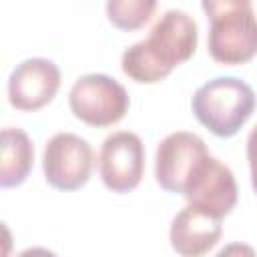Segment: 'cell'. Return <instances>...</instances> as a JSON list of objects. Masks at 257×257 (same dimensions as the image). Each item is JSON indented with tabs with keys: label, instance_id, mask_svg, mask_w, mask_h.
<instances>
[{
	"label": "cell",
	"instance_id": "cell-12",
	"mask_svg": "<svg viewBox=\"0 0 257 257\" xmlns=\"http://www.w3.org/2000/svg\"><path fill=\"white\" fill-rule=\"evenodd\" d=\"M159 0H106L110 24L122 32L141 30L153 18Z\"/></svg>",
	"mask_w": 257,
	"mask_h": 257
},
{
	"label": "cell",
	"instance_id": "cell-7",
	"mask_svg": "<svg viewBox=\"0 0 257 257\" xmlns=\"http://www.w3.org/2000/svg\"><path fill=\"white\" fill-rule=\"evenodd\" d=\"M98 171L102 185L112 193L137 189L145 175V145L137 133L116 131L100 147Z\"/></svg>",
	"mask_w": 257,
	"mask_h": 257
},
{
	"label": "cell",
	"instance_id": "cell-5",
	"mask_svg": "<svg viewBox=\"0 0 257 257\" xmlns=\"http://www.w3.org/2000/svg\"><path fill=\"white\" fill-rule=\"evenodd\" d=\"M94 153L86 139L74 133H56L44 147L42 171L50 187L58 191H76L90 179Z\"/></svg>",
	"mask_w": 257,
	"mask_h": 257
},
{
	"label": "cell",
	"instance_id": "cell-1",
	"mask_svg": "<svg viewBox=\"0 0 257 257\" xmlns=\"http://www.w3.org/2000/svg\"><path fill=\"white\" fill-rule=\"evenodd\" d=\"M197 50V22L183 10H167L149 36L122 52V72L139 84L167 78L175 66L187 62Z\"/></svg>",
	"mask_w": 257,
	"mask_h": 257
},
{
	"label": "cell",
	"instance_id": "cell-3",
	"mask_svg": "<svg viewBox=\"0 0 257 257\" xmlns=\"http://www.w3.org/2000/svg\"><path fill=\"white\" fill-rule=\"evenodd\" d=\"M72 114L88 126H112L124 118L131 106L126 88L106 74H84L68 92Z\"/></svg>",
	"mask_w": 257,
	"mask_h": 257
},
{
	"label": "cell",
	"instance_id": "cell-14",
	"mask_svg": "<svg viewBox=\"0 0 257 257\" xmlns=\"http://www.w3.org/2000/svg\"><path fill=\"white\" fill-rule=\"evenodd\" d=\"M247 161H249V171H251V185L257 195V126L247 137Z\"/></svg>",
	"mask_w": 257,
	"mask_h": 257
},
{
	"label": "cell",
	"instance_id": "cell-10",
	"mask_svg": "<svg viewBox=\"0 0 257 257\" xmlns=\"http://www.w3.org/2000/svg\"><path fill=\"white\" fill-rule=\"evenodd\" d=\"M221 219L187 203L171 223V247L185 257H199L209 253L221 239Z\"/></svg>",
	"mask_w": 257,
	"mask_h": 257
},
{
	"label": "cell",
	"instance_id": "cell-8",
	"mask_svg": "<svg viewBox=\"0 0 257 257\" xmlns=\"http://www.w3.org/2000/svg\"><path fill=\"white\" fill-rule=\"evenodd\" d=\"M60 88V70L48 58H26L8 78V100L14 108L34 112L46 106Z\"/></svg>",
	"mask_w": 257,
	"mask_h": 257
},
{
	"label": "cell",
	"instance_id": "cell-6",
	"mask_svg": "<svg viewBox=\"0 0 257 257\" xmlns=\"http://www.w3.org/2000/svg\"><path fill=\"white\" fill-rule=\"evenodd\" d=\"M209 54L215 62L237 66L257 54V16L253 8H239L211 18Z\"/></svg>",
	"mask_w": 257,
	"mask_h": 257
},
{
	"label": "cell",
	"instance_id": "cell-4",
	"mask_svg": "<svg viewBox=\"0 0 257 257\" xmlns=\"http://www.w3.org/2000/svg\"><path fill=\"white\" fill-rule=\"evenodd\" d=\"M209 157L207 145L199 135L187 131L171 133L157 147L155 179L165 191L185 195Z\"/></svg>",
	"mask_w": 257,
	"mask_h": 257
},
{
	"label": "cell",
	"instance_id": "cell-11",
	"mask_svg": "<svg viewBox=\"0 0 257 257\" xmlns=\"http://www.w3.org/2000/svg\"><path fill=\"white\" fill-rule=\"evenodd\" d=\"M34 163V145L22 128L6 126L2 131V163H0V185L2 189L22 185Z\"/></svg>",
	"mask_w": 257,
	"mask_h": 257
},
{
	"label": "cell",
	"instance_id": "cell-2",
	"mask_svg": "<svg viewBox=\"0 0 257 257\" xmlns=\"http://www.w3.org/2000/svg\"><path fill=\"white\" fill-rule=\"evenodd\" d=\"M257 104L253 88L235 76H217L193 94L191 106L197 120L215 137L229 139L241 131Z\"/></svg>",
	"mask_w": 257,
	"mask_h": 257
},
{
	"label": "cell",
	"instance_id": "cell-9",
	"mask_svg": "<svg viewBox=\"0 0 257 257\" xmlns=\"http://www.w3.org/2000/svg\"><path fill=\"white\" fill-rule=\"evenodd\" d=\"M237 195V181L231 169L219 159L209 157L183 197L187 203L223 219L235 209Z\"/></svg>",
	"mask_w": 257,
	"mask_h": 257
},
{
	"label": "cell",
	"instance_id": "cell-13",
	"mask_svg": "<svg viewBox=\"0 0 257 257\" xmlns=\"http://www.w3.org/2000/svg\"><path fill=\"white\" fill-rule=\"evenodd\" d=\"M201 6L207 14V18H215L219 14L231 12V10H239V8H253L251 0H201Z\"/></svg>",
	"mask_w": 257,
	"mask_h": 257
}]
</instances>
